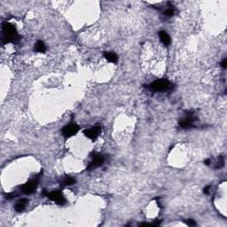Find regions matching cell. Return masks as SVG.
<instances>
[{"label": "cell", "instance_id": "obj_6", "mask_svg": "<svg viewBox=\"0 0 227 227\" xmlns=\"http://www.w3.org/2000/svg\"><path fill=\"white\" fill-rule=\"evenodd\" d=\"M100 132H101V127L100 125H96L91 128H89L87 130H85L83 133L84 135L88 138V139H91V140H95L99 136H100Z\"/></svg>", "mask_w": 227, "mask_h": 227}, {"label": "cell", "instance_id": "obj_16", "mask_svg": "<svg viewBox=\"0 0 227 227\" xmlns=\"http://www.w3.org/2000/svg\"><path fill=\"white\" fill-rule=\"evenodd\" d=\"M185 222V224L187 225H189V226H194V225H196V223L193 219H188V220H186V221Z\"/></svg>", "mask_w": 227, "mask_h": 227}, {"label": "cell", "instance_id": "obj_11", "mask_svg": "<svg viewBox=\"0 0 227 227\" xmlns=\"http://www.w3.org/2000/svg\"><path fill=\"white\" fill-rule=\"evenodd\" d=\"M28 202V200L27 199L20 200L16 203V205H15V210H16L17 212H22V211H23L25 210L26 205H27Z\"/></svg>", "mask_w": 227, "mask_h": 227}, {"label": "cell", "instance_id": "obj_9", "mask_svg": "<svg viewBox=\"0 0 227 227\" xmlns=\"http://www.w3.org/2000/svg\"><path fill=\"white\" fill-rule=\"evenodd\" d=\"M158 35H159V38L161 40V42L165 46H169L170 44V43H171V38H170V35L167 33V32L161 30V31H160L158 33Z\"/></svg>", "mask_w": 227, "mask_h": 227}, {"label": "cell", "instance_id": "obj_14", "mask_svg": "<svg viewBox=\"0 0 227 227\" xmlns=\"http://www.w3.org/2000/svg\"><path fill=\"white\" fill-rule=\"evenodd\" d=\"M174 13H175V11H174V9L173 8H168L166 11L164 12V14L166 15L167 17H172L174 15Z\"/></svg>", "mask_w": 227, "mask_h": 227}, {"label": "cell", "instance_id": "obj_3", "mask_svg": "<svg viewBox=\"0 0 227 227\" xmlns=\"http://www.w3.org/2000/svg\"><path fill=\"white\" fill-rule=\"evenodd\" d=\"M44 196H47L48 198L53 201H55L57 204H64L65 203V198L64 196L62 195L61 191H58V190H55V191H52L51 193H48L46 191H44V194H43Z\"/></svg>", "mask_w": 227, "mask_h": 227}, {"label": "cell", "instance_id": "obj_7", "mask_svg": "<svg viewBox=\"0 0 227 227\" xmlns=\"http://www.w3.org/2000/svg\"><path fill=\"white\" fill-rule=\"evenodd\" d=\"M195 121H196L195 117L193 116H187L179 121V126L182 129H189V128L194 127Z\"/></svg>", "mask_w": 227, "mask_h": 227}, {"label": "cell", "instance_id": "obj_15", "mask_svg": "<svg viewBox=\"0 0 227 227\" xmlns=\"http://www.w3.org/2000/svg\"><path fill=\"white\" fill-rule=\"evenodd\" d=\"M224 158H223V156H220L219 157V161H218V164H217V166L216 167V169H220L222 167L224 166Z\"/></svg>", "mask_w": 227, "mask_h": 227}, {"label": "cell", "instance_id": "obj_13", "mask_svg": "<svg viewBox=\"0 0 227 227\" xmlns=\"http://www.w3.org/2000/svg\"><path fill=\"white\" fill-rule=\"evenodd\" d=\"M76 183V179L72 177H67L63 179L62 185H72Z\"/></svg>", "mask_w": 227, "mask_h": 227}, {"label": "cell", "instance_id": "obj_2", "mask_svg": "<svg viewBox=\"0 0 227 227\" xmlns=\"http://www.w3.org/2000/svg\"><path fill=\"white\" fill-rule=\"evenodd\" d=\"M149 88L155 91H166L170 88V83L166 79H159L151 83Z\"/></svg>", "mask_w": 227, "mask_h": 227}, {"label": "cell", "instance_id": "obj_4", "mask_svg": "<svg viewBox=\"0 0 227 227\" xmlns=\"http://www.w3.org/2000/svg\"><path fill=\"white\" fill-rule=\"evenodd\" d=\"M78 131H79V126L78 125L75 124V123H69V124L66 125L65 127H63L61 131H62V135L65 138L68 139V138L72 137L74 135H76Z\"/></svg>", "mask_w": 227, "mask_h": 227}, {"label": "cell", "instance_id": "obj_5", "mask_svg": "<svg viewBox=\"0 0 227 227\" xmlns=\"http://www.w3.org/2000/svg\"><path fill=\"white\" fill-rule=\"evenodd\" d=\"M37 184H38V181L35 179V180H30V181H28V183L23 185L22 186V188H21L22 189V194H34V192L37 190Z\"/></svg>", "mask_w": 227, "mask_h": 227}, {"label": "cell", "instance_id": "obj_8", "mask_svg": "<svg viewBox=\"0 0 227 227\" xmlns=\"http://www.w3.org/2000/svg\"><path fill=\"white\" fill-rule=\"evenodd\" d=\"M103 163H104V157L100 155H96L93 156L92 161L89 163L88 167H87V170H93L95 168L102 166Z\"/></svg>", "mask_w": 227, "mask_h": 227}, {"label": "cell", "instance_id": "obj_17", "mask_svg": "<svg viewBox=\"0 0 227 227\" xmlns=\"http://www.w3.org/2000/svg\"><path fill=\"white\" fill-rule=\"evenodd\" d=\"M221 67L223 68H226L227 67V60L226 59H225L224 61L221 62Z\"/></svg>", "mask_w": 227, "mask_h": 227}, {"label": "cell", "instance_id": "obj_18", "mask_svg": "<svg viewBox=\"0 0 227 227\" xmlns=\"http://www.w3.org/2000/svg\"><path fill=\"white\" fill-rule=\"evenodd\" d=\"M210 185H208L207 187L204 188V194H210Z\"/></svg>", "mask_w": 227, "mask_h": 227}, {"label": "cell", "instance_id": "obj_12", "mask_svg": "<svg viewBox=\"0 0 227 227\" xmlns=\"http://www.w3.org/2000/svg\"><path fill=\"white\" fill-rule=\"evenodd\" d=\"M35 51L38 52H45L46 51V46L43 41L41 40H38L37 43H36V45H35Z\"/></svg>", "mask_w": 227, "mask_h": 227}, {"label": "cell", "instance_id": "obj_19", "mask_svg": "<svg viewBox=\"0 0 227 227\" xmlns=\"http://www.w3.org/2000/svg\"><path fill=\"white\" fill-rule=\"evenodd\" d=\"M210 159H208V160H206V161H205V164H207V165H210Z\"/></svg>", "mask_w": 227, "mask_h": 227}, {"label": "cell", "instance_id": "obj_1", "mask_svg": "<svg viewBox=\"0 0 227 227\" xmlns=\"http://www.w3.org/2000/svg\"><path fill=\"white\" fill-rule=\"evenodd\" d=\"M2 31H3V43L4 44H8V43L14 44L18 42V40L20 39L16 28L9 22L3 23Z\"/></svg>", "mask_w": 227, "mask_h": 227}, {"label": "cell", "instance_id": "obj_10", "mask_svg": "<svg viewBox=\"0 0 227 227\" xmlns=\"http://www.w3.org/2000/svg\"><path fill=\"white\" fill-rule=\"evenodd\" d=\"M104 57L106 61H108L111 63H116L118 61V56L115 52H104Z\"/></svg>", "mask_w": 227, "mask_h": 227}]
</instances>
